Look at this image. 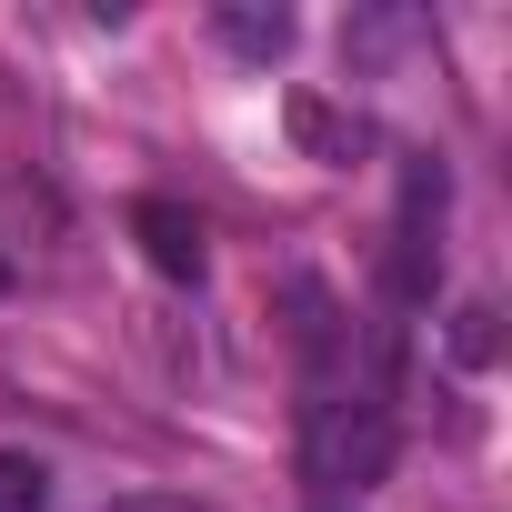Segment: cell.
Segmentation results:
<instances>
[{
  "label": "cell",
  "mask_w": 512,
  "mask_h": 512,
  "mask_svg": "<svg viewBox=\"0 0 512 512\" xmlns=\"http://www.w3.org/2000/svg\"><path fill=\"white\" fill-rule=\"evenodd\" d=\"M292 141L312 151V161H352L372 131L352 121V111H332V101H312V91H292Z\"/></svg>",
  "instance_id": "4"
},
{
  "label": "cell",
  "mask_w": 512,
  "mask_h": 512,
  "mask_svg": "<svg viewBox=\"0 0 512 512\" xmlns=\"http://www.w3.org/2000/svg\"><path fill=\"white\" fill-rule=\"evenodd\" d=\"M442 201H452L442 161H402V221H392V262H382L392 302H422L442 272Z\"/></svg>",
  "instance_id": "2"
},
{
  "label": "cell",
  "mask_w": 512,
  "mask_h": 512,
  "mask_svg": "<svg viewBox=\"0 0 512 512\" xmlns=\"http://www.w3.org/2000/svg\"><path fill=\"white\" fill-rule=\"evenodd\" d=\"M211 31H221L241 61H282V51H292V11H262V0H231Z\"/></svg>",
  "instance_id": "5"
},
{
  "label": "cell",
  "mask_w": 512,
  "mask_h": 512,
  "mask_svg": "<svg viewBox=\"0 0 512 512\" xmlns=\"http://www.w3.org/2000/svg\"><path fill=\"white\" fill-rule=\"evenodd\" d=\"M111 512H191V502H171V492H131V502H111Z\"/></svg>",
  "instance_id": "8"
},
{
  "label": "cell",
  "mask_w": 512,
  "mask_h": 512,
  "mask_svg": "<svg viewBox=\"0 0 512 512\" xmlns=\"http://www.w3.org/2000/svg\"><path fill=\"white\" fill-rule=\"evenodd\" d=\"M131 241L151 251V272H161V282H201V262H211L201 221H191L181 201H161V191H151V201H131Z\"/></svg>",
  "instance_id": "3"
},
{
  "label": "cell",
  "mask_w": 512,
  "mask_h": 512,
  "mask_svg": "<svg viewBox=\"0 0 512 512\" xmlns=\"http://www.w3.org/2000/svg\"><path fill=\"white\" fill-rule=\"evenodd\" d=\"M312 512H352V502H312Z\"/></svg>",
  "instance_id": "9"
},
{
  "label": "cell",
  "mask_w": 512,
  "mask_h": 512,
  "mask_svg": "<svg viewBox=\"0 0 512 512\" xmlns=\"http://www.w3.org/2000/svg\"><path fill=\"white\" fill-rule=\"evenodd\" d=\"M41 502H51L41 462H31V452H0V512H41Z\"/></svg>",
  "instance_id": "6"
},
{
  "label": "cell",
  "mask_w": 512,
  "mask_h": 512,
  "mask_svg": "<svg viewBox=\"0 0 512 512\" xmlns=\"http://www.w3.org/2000/svg\"><path fill=\"white\" fill-rule=\"evenodd\" d=\"M0 292H11V262H0Z\"/></svg>",
  "instance_id": "10"
},
{
  "label": "cell",
  "mask_w": 512,
  "mask_h": 512,
  "mask_svg": "<svg viewBox=\"0 0 512 512\" xmlns=\"http://www.w3.org/2000/svg\"><path fill=\"white\" fill-rule=\"evenodd\" d=\"M302 472L322 502H352L362 482L392 472V402L382 392H312L302 412Z\"/></svg>",
  "instance_id": "1"
},
{
  "label": "cell",
  "mask_w": 512,
  "mask_h": 512,
  "mask_svg": "<svg viewBox=\"0 0 512 512\" xmlns=\"http://www.w3.org/2000/svg\"><path fill=\"white\" fill-rule=\"evenodd\" d=\"M452 352L462 362H492V302H462L452 312Z\"/></svg>",
  "instance_id": "7"
}]
</instances>
